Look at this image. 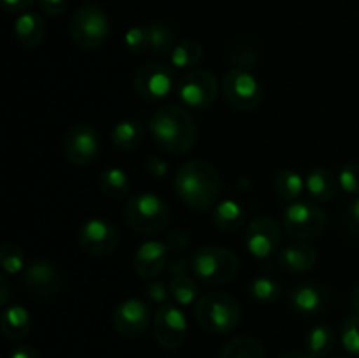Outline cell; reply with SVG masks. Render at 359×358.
I'll list each match as a JSON object with an SVG mask.
<instances>
[{"label": "cell", "mask_w": 359, "mask_h": 358, "mask_svg": "<svg viewBox=\"0 0 359 358\" xmlns=\"http://www.w3.org/2000/svg\"><path fill=\"white\" fill-rule=\"evenodd\" d=\"M224 98L230 102V105L237 111L251 112L262 105L263 90L259 86L258 79L248 69H233L228 70L221 79Z\"/></svg>", "instance_id": "cell-8"}, {"label": "cell", "mask_w": 359, "mask_h": 358, "mask_svg": "<svg viewBox=\"0 0 359 358\" xmlns=\"http://www.w3.org/2000/svg\"><path fill=\"white\" fill-rule=\"evenodd\" d=\"M112 325L119 336L128 339L140 337L151 325L149 305L139 298H126L119 302L112 312Z\"/></svg>", "instance_id": "cell-15"}, {"label": "cell", "mask_w": 359, "mask_h": 358, "mask_svg": "<svg viewBox=\"0 0 359 358\" xmlns=\"http://www.w3.org/2000/svg\"><path fill=\"white\" fill-rule=\"evenodd\" d=\"M125 48L132 55H140L146 49H149V32L146 27H132L125 34Z\"/></svg>", "instance_id": "cell-35"}, {"label": "cell", "mask_w": 359, "mask_h": 358, "mask_svg": "<svg viewBox=\"0 0 359 358\" xmlns=\"http://www.w3.org/2000/svg\"><path fill=\"white\" fill-rule=\"evenodd\" d=\"M249 293L259 304H270L276 302L283 293V286L277 279L269 276H258L252 281H249Z\"/></svg>", "instance_id": "cell-32"}, {"label": "cell", "mask_w": 359, "mask_h": 358, "mask_svg": "<svg viewBox=\"0 0 359 358\" xmlns=\"http://www.w3.org/2000/svg\"><path fill=\"white\" fill-rule=\"evenodd\" d=\"M69 0H39V7L48 16H60L67 11Z\"/></svg>", "instance_id": "cell-40"}, {"label": "cell", "mask_w": 359, "mask_h": 358, "mask_svg": "<svg viewBox=\"0 0 359 358\" xmlns=\"http://www.w3.org/2000/svg\"><path fill=\"white\" fill-rule=\"evenodd\" d=\"M337 344L335 330L330 325H314L305 336V351L314 358H325L333 351Z\"/></svg>", "instance_id": "cell-25"}, {"label": "cell", "mask_w": 359, "mask_h": 358, "mask_svg": "<svg viewBox=\"0 0 359 358\" xmlns=\"http://www.w3.org/2000/svg\"><path fill=\"white\" fill-rule=\"evenodd\" d=\"M219 358H265V350L256 337L237 336L224 344Z\"/></svg>", "instance_id": "cell-28"}, {"label": "cell", "mask_w": 359, "mask_h": 358, "mask_svg": "<svg viewBox=\"0 0 359 358\" xmlns=\"http://www.w3.org/2000/svg\"><path fill=\"white\" fill-rule=\"evenodd\" d=\"M210 216H212V223L219 230L233 234V232H237L245 223L248 213H245L244 206L238 200L224 199L212 207V214Z\"/></svg>", "instance_id": "cell-23"}, {"label": "cell", "mask_w": 359, "mask_h": 358, "mask_svg": "<svg viewBox=\"0 0 359 358\" xmlns=\"http://www.w3.org/2000/svg\"><path fill=\"white\" fill-rule=\"evenodd\" d=\"M2 4L9 13H25L34 4V0H2Z\"/></svg>", "instance_id": "cell-43"}, {"label": "cell", "mask_w": 359, "mask_h": 358, "mask_svg": "<svg viewBox=\"0 0 359 358\" xmlns=\"http://www.w3.org/2000/svg\"><path fill=\"white\" fill-rule=\"evenodd\" d=\"M98 188L104 195L112 197V199H121L126 197L130 190L128 174L119 167H111L107 171L102 172L100 179H98Z\"/></svg>", "instance_id": "cell-31"}, {"label": "cell", "mask_w": 359, "mask_h": 358, "mask_svg": "<svg viewBox=\"0 0 359 358\" xmlns=\"http://www.w3.org/2000/svg\"><path fill=\"white\" fill-rule=\"evenodd\" d=\"M77 241L83 251L95 256H105L118 248L119 232L111 221L104 218H91L81 225Z\"/></svg>", "instance_id": "cell-13"}, {"label": "cell", "mask_w": 359, "mask_h": 358, "mask_svg": "<svg viewBox=\"0 0 359 358\" xmlns=\"http://www.w3.org/2000/svg\"><path fill=\"white\" fill-rule=\"evenodd\" d=\"M174 86V74L170 67L161 62H147L137 69L133 76V90L147 102L161 100Z\"/></svg>", "instance_id": "cell-10"}, {"label": "cell", "mask_w": 359, "mask_h": 358, "mask_svg": "<svg viewBox=\"0 0 359 358\" xmlns=\"http://www.w3.org/2000/svg\"><path fill=\"white\" fill-rule=\"evenodd\" d=\"M111 140L118 150L132 151L139 147L144 140V128L135 119H125L112 126Z\"/></svg>", "instance_id": "cell-26"}, {"label": "cell", "mask_w": 359, "mask_h": 358, "mask_svg": "<svg viewBox=\"0 0 359 358\" xmlns=\"http://www.w3.org/2000/svg\"><path fill=\"white\" fill-rule=\"evenodd\" d=\"M340 340L347 353L359 358V312L346 318L340 329Z\"/></svg>", "instance_id": "cell-34"}, {"label": "cell", "mask_w": 359, "mask_h": 358, "mask_svg": "<svg viewBox=\"0 0 359 358\" xmlns=\"http://www.w3.org/2000/svg\"><path fill=\"white\" fill-rule=\"evenodd\" d=\"M146 167H147V171H149L153 175H156V178H165V175H167V171H168L167 161H163L161 158H158V157H147Z\"/></svg>", "instance_id": "cell-42"}, {"label": "cell", "mask_w": 359, "mask_h": 358, "mask_svg": "<svg viewBox=\"0 0 359 358\" xmlns=\"http://www.w3.org/2000/svg\"><path fill=\"white\" fill-rule=\"evenodd\" d=\"M100 151V139H98L97 130L88 123H76L70 126L63 140V153L67 161H70L76 167H86Z\"/></svg>", "instance_id": "cell-12"}, {"label": "cell", "mask_w": 359, "mask_h": 358, "mask_svg": "<svg viewBox=\"0 0 359 358\" xmlns=\"http://www.w3.org/2000/svg\"><path fill=\"white\" fill-rule=\"evenodd\" d=\"M125 220L137 234H160L170 221V209L160 197L151 192L133 193L125 206Z\"/></svg>", "instance_id": "cell-5"}, {"label": "cell", "mask_w": 359, "mask_h": 358, "mask_svg": "<svg viewBox=\"0 0 359 358\" xmlns=\"http://www.w3.org/2000/svg\"><path fill=\"white\" fill-rule=\"evenodd\" d=\"M230 60L235 67L238 69H248V67L255 65L258 60V51L252 48L249 42H237L233 48L230 49Z\"/></svg>", "instance_id": "cell-36"}, {"label": "cell", "mask_w": 359, "mask_h": 358, "mask_svg": "<svg viewBox=\"0 0 359 358\" xmlns=\"http://www.w3.org/2000/svg\"><path fill=\"white\" fill-rule=\"evenodd\" d=\"M168 272H170V297L177 305H193L198 300V284L193 279V270L188 267L186 260H174L168 265Z\"/></svg>", "instance_id": "cell-19"}, {"label": "cell", "mask_w": 359, "mask_h": 358, "mask_svg": "<svg viewBox=\"0 0 359 358\" xmlns=\"http://www.w3.org/2000/svg\"><path fill=\"white\" fill-rule=\"evenodd\" d=\"M280 241L279 223L270 216L255 218L245 228V248L258 260L270 258L279 249Z\"/></svg>", "instance_id": "cell-14"}, {"label": "cell", "mask_w": 359, "mask_h": 358, "mask_svg": "<svg viewBox=\"0 0 359 358\" xmlns=\"http://www.w3.org/2000/svg\"><path fill=\"white\" fill-rule=\"evenodd\" d=\"M241 304L224 291L202 295L195 304V319L205 332L228 333L241 323Z\"/></svg>", "instance_id": "cell-3"}, {"label": "cell", "mask_w": 359, "mask_h": 358, "mask_svg": "<svg viewBox=\"0 0 359 358\" xmlns=\"http://www.w3.org/2000/svg\"><path fill=\"white\" fill-rule=\"evenodd\" d=\"M14 35L25 48H35L46 37L44 18L34 11H25L14 21Z\"/></svg>", "instance_id": "cell-22"}, {"label": "cell", "mask_w": 359, "mask_h": 358, "mask_svg": "<svg viewBox=\"0 0 359 358\" xmlns=\"http://www.w3.org/2000/svg\"><path fill=\"white\" fill-rule=\"evenodd\" d=\"M146 293H147V298H149V302H153V304L156 305H163L167 304L168 295H170V288H168L163 281L154 279L153 283L147 286Z\"/></svg>", "instance_id": "cell-38"}, {"label": "cell", "mask_w": 359, "mask_h": 358, "mask_svg": "<svg viewBox=\"0 0 359 358\" xmlns=\"http://www.w3.org/2000/svg\"><path fill=\"white\" fill-rule=\"evenodd\" d=\"M339 183H340V188H342L346 193H349V195H354V197L359 195V164L358 161L347 164L340 168Z\"/></svg>", "instance_id": "cell-37"}, {"label": "cell", "mask_w": 359, "mask_h": 358, "mask_svg": "<svg viewBox=\"0 0 359 358\" xmlns=\"http://www.w3.org/2000/svg\"><path fill=\"white\" fill-rule=\"evenodd\" d=\"M316 263H318V251L314 246L304 241L286 246L279 255V265L286 272H307V270L314 269Z\"/></svg>", "instance_id": "cell-20"}, {"label": "cell", "mask_w": 359, "mask_h": 358, "mask_svg": "<svg viewBox=\"0 0 359 358\" xmlns=\"http://www.w3.org/2000/svg\"><path fill=\"white\" fill-rule=\"evenodd\" d=\"M149 32V49L160 58L170 56L174 48L177 46V35L168 25L165 23H151L147 25Z\"/></svg>", "instance_id": "cell-30"}, {"label": "cell", "mask_w": 359, "mask_h": 358, "mask_svg": "<svg viewBox=\"0 0 359 358\" xmlns=\"http://www.w3.org/2000/svg\"><path fill=\"white\" fill-rule=\"evenodd\" d=\"M154 339L158 340L165 350H177L182 346L188 333V323H186L184 312L177 304L158 305L154 314Z\"/></svg>", "instance_id": "cell-11"}, {"label": "cell", "mask_w": 359, "mask_h": 358, "mask_svg": "<svg viewBox=\"0 0 359 358\" xmlns=\"http://www.w3.org/2000/svg\"><path fill=\"white\" fill-rule=\"evenodd\" d=\"M203 58V49L200 42L193 41V39H184V41L177 42L170 55V63L175 69H186L193 70L200 65Z\"/></svg>", "instance_id": "cell-29"}, {"label": "cell", "mask_w": 359, "mask_h": 358, "mask_svg": "<svg viewBox=\"0 0 359 358\" xmlns=\"http://www.w3.org/2000/svg\"><path fill=\"white\" fill-rule=\"evenodd\" d=\"M69 32L72 41L79 48L91 51V49H98L105 44V41L109 39V32H111V25H109L107 14L100 7L84 6L77 9L70 18Z\"/></svg>", "instance_id": "cell-6"}, {"label": "cell", "mask_w": 359, "mask_h": 358, "mask_svg": "<svg viewBox=\"0 0 359 358\" xmlns=\"http://www.w3.org/2000/svg\"><path fill=\"white\" fill-rule=\"evenodd\" d=\"M326 213L312 202H291L283 211V228L298 241L319 237L326 230Z\"/></svg>", "instance_id": "cell-7"}, {"label": "cell", "mask_w": 359, "mask_h": 358, "mask_svg": "<svg viewBox=\"0 0 359 358\" xmlns=\"http://www.w3.org/2000/svg\"><path fill=\"white\" fill-rule=\"evenodd\" d=\"M347 223L354 234H359V195L347 206Z\"/></svg>", "instance_id": "cell-41"}, {"label": "cell", "mask_w": 359, "mask_h": 358, "mask_svg": "<svg viewBox=\"0 0 359 358\" xmlns=\"http://www.w3.org/2000/svg\"><path fill=\"white\" fill-rule=\"evenodd\" d=\"M333 358H349V357H333Z\"/></svg>", "instance_id": "cell-48"}, {"label": "cell", "mask_w": 359, "mask_h": 358, "mask_svg": "<svg viewBox=\"0 0 359 358\" xmlns=\"http://www.w3.org/2000/svg\"><path fill=\"white\" fill-rule=\"evenodd\" d=\"M0 262H2V269L7 274H20L25 270V253L14 242H6L0 248Z\"/></svg>", "instance_id": "cell-33"}, {"label": "cell", "mask_w": 359, "mask_h": 358, "mask_svg": "<svg viewBox=\"0 0 359 358\" xmlns=\"http://www.w3.org/2000/svg\"><path fill=\"white\" fill-rule=\"evenodd\" d=\"M279 358H314L307 353V351H290V353L283 354Z\"/></svg>", "instance_id": "cell-46"}, {"label": "cell", "mask_w": 359, "mask_h": 358, "mask_svg": "<svg viewBox=\"0 0 359 358\" xmlns=\"http://www.w3.org/2000/svg\"><path fill=\"white\" fill-rule=\"evenodd\" d=\"M149 132L154 142L170 154H186L195 147L198 128L186 109L165 105L149 119Z\"/></svg>", "instance_id": "cell-1"}, {"label": "cell", "mask_w": 359, "mask_h": 358, "mask_svg": "<svg viewBox=\"0 0 359 358\" xmlns=\"http://www.w3.org/2000/svg\"><path fill=\"white\" fill-rule=\"evenodd\" d=\"M305 188H307L311 197H314L318 202H330L337 195V192H339L340 183L339 178L332 171H328L326 167H321V165H314L307 172Z\"/></svg>", "instance_id": "cell-21"}, {"label": "cell", "mask_w": 359, "mask_h": 358, "mask_svg": "<svg viewBox=\"0 0 359 358\" xmlns=\"http://www.w3.org/2000/svg\"><path fill=\"white\" fill-rule=\"evenodd\" d=\"M305 190V179L293 168H283L273 179V192L284 202H297Z\"/></svg>", "instance_id": "cell-27"}, {"label": "cell", "mask_w": 359, "mask_h": 358, "mask_svg": "<svg viewBox=\"0 0 359 358\" xmlns=\"http://www.w3.org/2000/svg\"><path fill=\"white\" fill-rule=\"evenodd\" d=\"M351 304H353V307L359 312V284L354 288L353 293H351Z\"/></svg>", "instance_id": "cell-47"}, {"label": "cell", "mask_w": 359, "mask_h": 358, "mask_svg": "<svg viewBox=\"0 0 359 358\" xmlns=\"http://www.w3.org/2000/svg\"><path fill=\"white\" fill-rule=\"evenodd\" d=\"M175 192L191 209L205 211L216 204L221 193V178L216 167L202 160H189L175 172Z\"/></svg>", "instance_id": "cell-2"}, {"label": "cell", "mask_w": 359, "mask_h": 358, "mask_svg": "<svg viewBox=\"0 0 359 358\" xmlns=\"http://www.w3.org/2000/svg\"><path fill=\"white\" fill-rule=\"evenodd\" d=\"M25 290L35 297H51L56 295L63 286L60 270L48 260H34L28 263L21 277Z\"/></svg>", "instance_id": "cell-16"}, {"label": "cell", "mask_w": 359, "mask_h": 358, "mask_svg": "<svg viewBox=\"0 0 359 358\" xmlns=\"http://www.w3.org/2000/svg\"><path fill=\"white\" fill-rule=\"evenodd\" d=\"M165 244H167L168 251H174V253L184 251V249L189 246V235L186 234V232L175 230L172 232V234H168Z\"/></svg>", "instance_id": "cell-39"}, {"label": "cell", "mask_w": 359, "mask_h": 358, "mask_svg": "<svg viewBox=\"0 0 359 358\" xmlns=\"http://www.w3.org/2000/svg\"><path fill=\"white\" fill-rule=\"evenodd\" d=\"M219 95V81L210 70L193 69L177 83V97L189 109H207Z\"/></svg>", "instance_id": "cell-9"}, {"label": "cell", "mask_w": 359, "mask_h": 358, "mask_svg": "<svg viewBox=\"0 0 359 358\" xmlns=\"http://www.w3.org/2000/svg\"><path fill=\"white\" fill-rule=\"evenodd\" d=\"M168 248L161 241H146L133 255V269L142 279H154L167 267Z\"/></svg>", "instance_id": "cell-18"}, {"label": "cell", "mask_w": 359, "mask_h": 358, "mask_svg": "<svg viewBox=\"0 0 359 358\" xmlns=\"http://www.w3.org/2000/svg\"><path fill=\"white\" fill-rule=\"evenodd\" d=\"M0 305L2 307H7V298H9V286H7L6 277H0Z\"/></svg>", "instance_id": "cell-45"}, {"label": "cell", "mask_w": 359, "mask_h": 358, "mask_svg": "<svg viewBox=\"0 0 359 358\" xmlns=\"http://www.w3.org/2000/svg\"><path fill=\"white\" fill-rule=\"evenodd\" d=\"M11 358H39V353L35 347L27 346V344H21V346L14 347Z\"/></svg>", "instance_id": "cell-44"}, {"label": "cell", "mask_w": 359, "mask_h": 358, "mask_svg": "<svg viewBox=\"0 0 359 358\" xmlns=\"http://www.w3.org/2000/svg\"><path fill=\"white\" fill-rule=\"evenodd\" d=\"M2 333L9 340H21L30 333L32 329V319L30 312L20 304L7 305L2 311Z\"/></svg>", "instance_id": "cell-24"}, {"label": "cell", "mask_w": 359, "mask_h": 358, "mask_svg": "<svg viewBox=\"0 0 359 358\" xmlns=\"http://www.w3.org/2000/svg\"><path fill=\"white\" fill-rule=\"evenodd\" d=\"M193 276L209 286L231 283L237 277L241 263L233 251L221 246H203L189 260Z\"/></svg>", "instance_id": "cell-4"}, {"label": "cell", "mask_w": 359, "mask_h": 358, "mask_svg": "<svg viewBox=\"0 0 359 358\" xmlns=\"http://www.w3.org/2000/svg\"><path fill=\"white\" fill-rule=\"evenodd\" d=\"M330 293L325 286L316 283H300L287 293V305L298 316H316L326 309Z\"/></svg>", "instance_id": "cell-17"}]
</instances>
